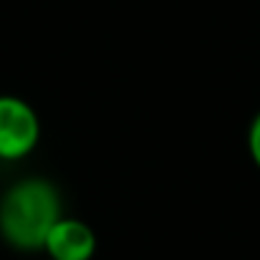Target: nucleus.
I'll use <instances>...</instances> for the list:
<instances>
[{"mask_svg":"<svg viewBox=\"0 0 260 260\" xmlns=\"http://www.w3.org/2000/svg\"><path fill=\"white\" fill-rule=\"evenodd\" d=\"M43 253L51 260H91L96 255V233L84 220L63 215L51 228Z\"/></svg>","mask_w":260,"mask_h":260,"instance_id":"7ed1b4c3","label":"nucleus"},{"mask_svg":"<svg viewBox=\"0 0 260 260\" xmlns=\"http://www.w3.org/2000/svg\"><path fill=\"white\" fill-rule=\"evenodd\" d=\"M41 142L38 111L20 96L0 93V159H25Z\"/></svg>","mask_w":260,"mask_h":260,"instance_id":"f03ea898","label":"nucleus"},{"mask_svg":"<svg viewBox=\"0 0 260 260\" xmlns=\"http://www.w3.org/2000/svg\"><path fill=\"white\" fill-rule=\"evenodd\" d=\"M61 217V192L46 177H23L13 182L0 197V238L13 250H43L51 228Z\"/></svg>","mask_w":260,"mask_h":260,"instance_id":"f257e3e1","label":"nucleus"},{"mask_svg":"<svg viewBox=\"0 0 260 260\" xmlns=\"http://www.w3.org/2000/svg\"><path fill=\"white\" fill-rule=\"evenodd\" d=\"M248 154H250L253 165L260 170V111L253 116V121L248 126Z\"/></svg>","mask_w":260,"mask_h":260,"instance_id":"20e7f679","label":"nucleus"}]
</instances>
